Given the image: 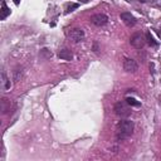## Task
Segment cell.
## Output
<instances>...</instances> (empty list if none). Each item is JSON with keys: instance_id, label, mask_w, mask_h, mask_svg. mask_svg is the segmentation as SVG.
<instances>
[{"instance_id": "9a60e30c", "label": "cell", "mask_w": 161, "mask_h": 161, "mask_svg": "<svg viewBox=\"0 0 161 161\" xmlns=\"http://www.w3.org/2000/svg\"><path fill=\"white\" fill-rule=\"evenodd\" d=\"M79 5L78 4H76V3H71V4H68L67 5V8H66V13H69V12H73L74 9H77Z\"/></svg>"}, {"instance_id": "7a4b0ae2", "label": "cell", "mask_w": 161, "mask_h": 161, "mask_svg": "<svg viewBox=\"0 0 161 161\" xmlns=\"http://www.w3.org/2000/svg\"><path fill=\"white\" fill-rule=\"evenodd\" d=\"M130 104H128L127 102H117L115 104V112L117 116H120V117H127V116H130L131 113V110H130V107H128Z\"/></svg>"}, {"instance_id": "277c9868", "label": "cell", "mask_w": 161, "mask_h": 161, "mask_svg": "<svg viewBox=\"0 0 161 161\" xmlns=\"http://www.w3.org/2000/svg\"><path fill=\"white\" fill-rule=\"evenodd\" d=\"M91 21L97 27H103L108 23V16L106 14H94L91 16Z\"/></svg>"}, {"instance_id": "7c38bea8", "label": "cell", "mask_w": 161, "mask_h": 161, "mask_svg": "<svg viewBox=\"0 0 161 161\" xmlns=\"http://www.w3.org/2000/svg\"><path fill=\"white\" fill-rule=\"evenodd\" d=\"M145 38H146V42L148 43V46H151V47H156L157 46V42L155 40V38L151 35L150 31H147V33L145 34Z\"/></svg>"}, {"instance_id": "4fadbf2b", "label": "cell", "mask_w": 161, "mask_h": 161, "mask_svg": "<svg viewBox=\"0 0 161 161\" xmlns=\"http://www.w3.org/2000/svg\"><path fill=\"white\" fill-rule=\"evenodd\" d=\"M53 54H52V52L49 50V49H47V48H43L42 50H40V53H39V57L42 58V59H48V58H50Z\"/></svg>"}, {"instance_id": "3957f363", "label": "cell", "mask_w": 161, "mask_h": 161, "mask_svg": "<svg viewBox=\"0 0 161 161\" xmlns=\"http://www.w3.org/2000/svg\"><path fill=\"white\" fill-rule=\"evenodd\" d=\"M130 43H131L132 47H135V48H137V49H141V48H144L145 43H146V38H145L142 34H140V33H136V34H134V35L131 37Z\"/></svg>"}, {"instance_id": "8fae6325", "label": "cell", "mask_w": 161, "mask_h": 161, "mask_svg": "<svg viewBox=\"0 0 161 161\" xmlns=\"http://www.w3.org/2000/svg\"><path fill=\"white\" fill-rule=\"evenodd\" d=\"M10 87H12V83H10V81L8 79L6 74L3 72L2 73V88L6 91V90H10Z\"/></svg>"}, {"instance_id": "e0dca14e", "label": "cell", "mask_w": 161, "mask_h": 161, "mask_svg": "<svg viewBox=\"0 0 161 161\" xmlns=\"http://www.w3.org/2000/svg\"><path fill=\"white\" fill-rule=\"evenodd\" d=\"M14 3H15L16 5H19V4H20V0H14Z\"/></svg>"}, {"instance_id": "2e32d148", "label": "cell", "mask_w": 161, "mask_h": 161, "mask_svg": "<svg viewBox=\"0 0 161 161\" xmlns=\"http://www.w3.org/2000/svg\"><path fill=\"white\" fill-rule=\"evenodd\" d=\"M140 2H142V3H152L154 0H140Z\"/></svg>"}, {"instance_id": "ac0fdd59", "label": "cell", "mask_w": 161, "mask_h": 161, "mask_svg": "<svg viewBox=\"0 0 161 161\" xmlns=\"http://www.w3.org/2000/svg\"><path fill=\"white\" fill-rule=\"evenodd\" d=\"M126 2H128V3H130V2H131V0H126Z\"/></svg>"}, {"instance_id": "52a82bcc", "label": "cell", "mask_w": 161, "mask_h": 161, "mask_svg": "<svg viewBox=\"0 0 161 161\" xmlns=\"http://www.w3.org/2000/svg\"><path fill=\"white\" fill-rule=\"evenodd\" d=\"M120 18L127 27H134L136 24V19L131 13H121Z\"/></svg>"}, {"instance_id": "5bb4252c", "label": "cell", "mask_w": 161, "mask_h": 161, "mask_svg": "<svg viewBox=\"0 0 161 161\" xmlns=\"http://www.w3.org/2000/svg\"><path fill=\"white\" fill-rule=\"evenodd\" d=\"M126 102L130 104V106H134V107H140L141 106L140 102H138L137 100H135V98H132V97H127L126 98Z\"/></svg>"}, {"instance_id": "5b68a950", "label": "cell", "mask_w": 161, "mask_h": 161, "mask_svg": "<svg viewBox=\"0 0 161 161\" xmlns=\"http://www.w3.org/2000/svg\"><path fill=\"white\" fill-rule=\"evenodd\" d=\"M68 37L74 43H78V42H81L84 38V31L82 29H79V28H74L71 31H68Z\"/></svg>"}, {"instance_id": "6da1fadb", "label": "cell", "mask_w": 161, "mask_h": 161, "mask_svg": "<svg viewBox=\"0 0 161 161\" xmlns=\"http://www.w3.org/2000/svg\"><path fill=\"white\" fill-rule=\"evenodd\" d=\"M134 122L132 121H128V120H123V121H120L117 123V128H116V134H117V137L123 140V138H127L130 137L134 132Z\"/></svg>"}, {"instance_id": "ba28073f", "label": "cell", "mask_w": 161, "mask_h": 161, "mask_svg": "<svg viewBox=\"0 0 161 161\" xmlns=\"http://www.w3.org/2000/svg\"><path fill=\"white\" fill-rule=\"evenodd\" d=\"M13 107H14V103L10 101V100H6V98H3L2 100V111H3V113L12 112Z\"/></svg>"}, {"instance_id": "30bf717a", "label": "cell", "mask_w": 161, "mask_h": 161, "mask_svg": "<svg viewBox=\"0 0 161 161\" xmlns=\"http://www.w3.org/2000/svg\"><path fill=\"white\" fill-rule=\"evenodd\" d=\"M8 15H10V9L6 6L5 2L3 0V2H2V10H0V19L4 20Z\"/></svg>"}, {"instance_id": "8992f818", "label": "cell", "mask_w": 161, "mask_h": 161, "mask_svg": "<svg viewBox=\"0 0 161 161\" xmlns=\"http://www.w3.org/2000/svg\"><path fill=\"white\" fill-rule=\"evenodd\" d=\"M123 68L126 72L128 73H135L137 69H138V66L137 63L134 60V59H130V58H126L123 60Z\"/></svg>"}, {"instance_id": "9c48e42d", "label": "cell", "mask_w": 161, "mask_h": 161, "mask_svg": "<svg viewBox=\"0 0 161 161\" xmlns=\"http://www.w3.org/2000/svg\"><path fill=\"white\" fill-rule=\"evenodd\" d=\"M58 57L60 59H64V60H71L73 58V53L67 48H63L58 52Z\"/></svg>"}]
</instances>
